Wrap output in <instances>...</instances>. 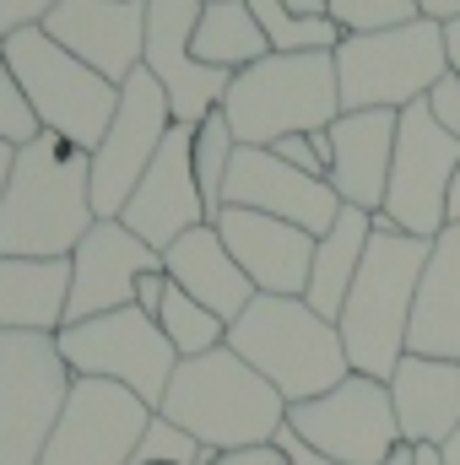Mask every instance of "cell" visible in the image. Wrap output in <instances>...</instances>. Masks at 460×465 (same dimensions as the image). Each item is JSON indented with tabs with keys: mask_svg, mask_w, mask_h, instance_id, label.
<instances>
[{
	"mask_svg": "<svg viewBox=\"0 0 460 465\" xmlns=\"http://www.w3.org/2000/svg\"><path fill=\"white\" fill-rule=\"evenodd\" d=\"M174 130V109H168V93L152 82V71H135L125 87H119V109L104 130V141L87 152V173H93V217L98 223H115L125 212V201L135 195L141 173L157 163L163 141Z\"/></svg>",
	"mask_w": 460,
	"mask_h": 465,
	"instance_id": "11",
	"label": "cell"
},
{
	"mask_svg": "<svg viewBox=\"0 0 460 465\" xmlns=\"http://www.w3.org/2000/svg\"><path fill=\"white\" fill-rule=\"evenodd\" d=\"M271 54L249 0H217V5H201V22H195V60L212 65V71H249Z\"/></svg>",
	"mask_w": 460,
	"mask_h": 465,
	"instance_id": "26",
	"label": "cell"
},
{
	"mask_svg": "<svg viewBox=\"0 0 460 465\" xmlns=\"http://www.w3.org/2000/svg\"><path fill=\"white\" fill-rule=\"evenodd\" d=\"M271 444L282 450V465H336V460H325L320 450H309V444H304V439H298L293 428H282V433H276Z\"/></svg>",
	"mask_w": 460,
	"mask_h": 465,
	"instance_id": "36",
	"label": "cell"
},
{
	"mask_svg": "<svg viewBox=\"0 0 460 465\" xmlns=\"http://www.w3.org/2000/svg\"><path fill=\"white\" fill-rule=\"evenodd\" d=\"M445 49H450V71L460 76V22H450V27H445Z\"/></svg>",
	"mask_w": 460,
	"mask_h": 465,
	"instance_id": "41",
	"label": "cell"
},
{
	"mask_svg": "<svg viewBox=\"0 0 460 465\" xmlns=\"http://www.w3.org/2000/svg\"><path fill=\"white\" fill-rule=\"evenodd\" d=\"M157 411L206 450L271 444L287 428V401L228 347L206 351V357H185L174 368Z\"/></svg>",
	"mask_w": 460,
	"mask_h": 465,
	"instance_id": "2",
	"label": "cell"
},
{
	"mask_svg": "<svg viewBox=\"0 0 460 465\" xmlns=\"http://www.w3.org/2000/svg\"><path fill=\"white\" fill-rule=\"evenodd\" d=\"M271 54H336L346 33L331 22V16H293L282 0H249Z\"/></svg>",
	"mask_w": 460,
	"mask_h": 465,
	"instance_id": "27",
	"label": "cell"
},
{
	"mask_svg": "<svg viewBox=\"0 0 460 465\" xmlns=\"http://www.w3.org/2000/svg\"><path fill=\"white\" fill-rule=\"evenodd\" d=\"M93 217L87 152L60 135H38L16 152L11 184L0 195V254L11 260H71Z\"/></svg>",
	"mask_w": 460,
	"mask_h": 465,
	"instance_id": "1",
	"label": "cell"
},
{
	"mask_svg": "<svg viewBox=\"0 0 460 465\" xmlns=\"http://www.w3.org/2000/svg\"><path fill=\"white\" fill-rule=\"evenodd\" d=\"M406 351L460 362V228H445L428 243V265L412 298Z\"/></svg>",
	"mask_w": 460,
	"mask_h": 465,
	"instance_id": "23",
	"label": "cell"
},
{
	"mask_svg": "<svg viewBox=\"0 0 460 465\" xmlns=\"http://www.w3.org/2000/svg\"><path fill=\"white\" fill-rule=\"evenodd\" d=\"M157 411L109 379H76L38 465H130Z\"/></svg>",
	"mask_w": 460,
	"mask_h": 465,
	"instance_id": "13",
	"label": "cell"
},
{
	"mask_svg": "<svg viewBox=\"0 0 460 465\" xmlns=\"http://www.w3.org/2000/svg\"><path fill=\"white\" fill-rule=\"evenodd\" d=\"M287 428L336 465H385L395 450H406L395 428L390 384L363 379V373H346L336 390L304 406H287Z\"/></svg>",
	"mask_w": 460,
	"mask_h": 465,
	"instance_id": "12",
	"label": "cell"
},
{
	"mask_svg": "<svg viewBox=\"0 0 460 465\" xmlns=\"http://www.w3.org/2000/svg\"><path fill=\"white\" fill-rule=\"evenodd\" d=\"M265 152H276L287 168H298V173H309V179H325V184H331V130L282 135V141H276V146H265Z\"/></svg>",
	"mask_w": 460,
	"mask_h": 465,
	"instance_id": "33",
	"label": "cell"
},
{
	"mask_svg": "<svg viewBox=\"0 0 460 465\" xmlns=\"http://www.w3.org/2000/svg\"><path fill=\"white\" fill-rule=\"evenodd\" d=\"M385 465H417V450L406 444V450H395V455H390V460H385Z\"/></svg>",
	"mask_w": 460,
	"mask_h": 465,
	"instance_id": "45",
	"label": "cell"
},
{
	"mask_svg": "<svg viewBox=\"0 0 460 465\" xmlns=\"http://www.w3.org/2000/svg\"><path fill=\"white\" fill-rule=\"evenodd\" d=\"M417 11H423L428 22H439V27L460 22V0H417Z\"/></svg>",
	"mask_w": 460,
	"mask_h": 465,
	"instance_id": "39",
	"label": "cell"
},
{
	"mask_svg": "<svg viewBox=\"0 0 460 465\" xmlns=\"http://www.w3.org/2000/svg\"><path fill=\"white\" fill-rule=\"evenodd\" d=\"M460 141L439 130L428 104L401 109L395 124V163H390V190H385V217L406 238H439L450 228V184H455Z\"/></svg>",
	"mask_w": 460,
	"mask_h": 465,
	"instance_id": "10",
	"label": "cell"
},
{
	"mask_svg": "<svg viewBox=\"0 0 460 465\" xmlns=\"http://www.w3.org/2000/svg\"><path fill=\"white\" fill-rule=\"evenodd\" d=\"M293 16H331V0H282Z\"/></svg>",
	"mask_w": 460,
	"mask_h": 465,
	"instance_id": "40",
	"label": "cell"
},
{
	"mask_svg": "<svg viewBox=\"0 0 460 465\" xmlns=\"http://www.w3.org/2000/svg\"><path fill=\"white\" fill-rule=\"evenodd\" d=\"M428 265V238H406V232H374L363 271L352 282L342 303V347L352 373L390 384V373L406 357V331H412V298Z\"/></svg>",
	"mask_w": 460,
	"mask_h": 465,
	"instance_id": "3",
	"label": "cell"
},
{
	"mask_svg": "<svg viewBox=\"0 0 460 465\" xmlns=\"http://www.w3.org/2000/svg\"><path fill=\"white\" fill-rule=\"evenodd\" d=\"M201 5H217V0H201Z\"/></svg>",
	"mask_w": 460,
	"mask_h": 465,
	"instance_id": "48",
	"label": "cell"
},
{
	"mask_svg": "<svg viewBox=\"0 0 460 465\" xmlns=\"http://www.w3.org/2000/svg\"><path fill=\"white\" fill-rule=\"evenodd\" d=\"M368 212H357V206H342V217H336V228L325 232V238H315V265H309V292H304V303L320 314V320H342V303L346 292H352V282H357V271H363V254H368Z\"/></svg>",
	"mask_w": 460,
	"mask_h": 465,
	"instance_id": "25",
	"label": "cell"
},
{
	"mask_svg": "<svg viewBox=\"0 0 460 465\" xmlns=\"http://www.w3.org/2000/svg\"><path fill=\"white\" fill-rule=\"evenodd\" d=\"M238 146H276L282 135L331 130L342 119V87L331 54H265L238 71L223 98Z\"/></svg>",
	"mask_w": 460,
	"mask_h": 465,
	"instance_id": "5",
	"label": "cell"
},
{
	"mask_svg": "<svg viewBox=\"0 0 460 465\" xmlns=\"http://www.w3.org/2000/svg\"><path fill=\"white\" fill-rule=\"evenodd\" d=\"M423 11L417 0H331V22L342 33H390V27H412Z\"/></svg>",
	"mask_w": 460,
	"mask_h": 465,
	"instance_id": "31",
	"label": "cell"
},
{
	"mask_svg": "<svg viewBox=\"0 0 460 465\" xmlns=\"http://www.w3.org/2000/svg\"><path fill=\"white\" fill-rule=\"evenodd\" d=\"M0 65H5V33H0Z\"/></svg>",
	"mask_w": 460,
	"mask_h": 465,
	"instance_id": "47",
	"label": "cell"
},
{
	"mask_svg": "<svg viewBox=\"0 0 460 465\" xmlns=\"http://www.w3.org/2000/svg\"><path fill=\"white\" fill-rule=\"evenodd\" d=\"M195 22H201V0H146L141 71H152V82L168 93L174 124H190V130L223 109L233 82L228 71H212L195 60Z\"/></svg>",
	"mask_w": 460,
	"mask_h": 465,
	"instance_id": "14",
	"label": "cell"
},
{
	"mask_svg": "<svg viewBox=\"0 0 460 465\" xmlns=\"http://www.w3.org/2000/svg\"><path fill=\"white\" fill-rule=\"evenodd\" d=\"M223 206L293 223V228H304L309 238H325V232L336 228V217H342V195L325 179H309V173L287 168L265 146H238L233 152L228 184H223Z\"/></svg>",
	"mask_w": 460,
	"mask_h": 465,
	"instance_id": "16",
	"label": "cell"
},
{
	"mask_svg": "<svg viewBox=\"0 0 460 465\" xmlns=\"http://www.w3.org/2000/svg\"><path fill=\"white\" fill-rule=\"evenodd\" d=\"M212 228L223 232V243L233 249L238 271L255 282V292H265V298H304L309 292L315 238L304 228L260 217V212H238V206H223L212 217Z\"/></svg>",
	"mask_w": 460,
	"mask_h": 465,
	"instance_id": "19",
	"label": "cell"
},
{
	"mask_svg": "<svg viewBox=\"0 0 460 465\" xmlns=\"http://www.w3.org/2000/svg\"><path fill=\"white\" fill-rule=\"evenodd\" d=\"M423 104H428V114L439 119V130H445L450 141H460V76H455V71H450V76H445Z\"/></svg>",
	"mask_w": 460,
	"mask_h": 465,
	"instance_id": "34",
	"label": "cell"
},
{
	"mask_svg": "<svg viewBox=\"0 0 460 465\" xmlns=\"http://www.w3.org/2000/svg\"><path fill=\"white\" fill-rule=\"evenodd\" d=\"M38 135H44V124H38V114H33L22 82L0 65V141H5L11 152H22V146H33Z\"/></svg>",
	"mask_w": 460,
	"mask_h": 465,
	"instance_id": "32",
	"label": "cell"
},
{
	"mask_svg": "<svg viewBox=\"0 0 460 465\" xmlns=\"http://www.w3.org/2000/svg\"><path fill=\"white\" fill-rule=\"evenodd\" d=\"M5 71L22 82L44 135L71 141L76 152H93L119 109V87L87 71L76 54H65L44 27L5 33Z\"/></svg>",
	"mask_w": 460,
	"mask_h": 465,
	"instance_id": "7",
	"label": "cell"
},
{
	"mask_svg": "<svg viewBox=\"0 0 460 465\" xmlns=\"http://www.w3.org/2000/svg\"><path fill=\"white\" fill-rule=\"evenodd\" d=\"M331 60H336L342 114H368V109L401 114L450 76L445 27L428 16H417L412 27H390V33H346Z\"/></svg>",
	"mask_w": 460,
	"mask_h": 465,
	"instance_id": "6",
	"label": "cell"
},
{
	"mask_svg": "<svg viewBox=\"0 0 460 465\" xmlns=\"http://www.w3.org/2000/svg\"><path fill=\"white\" fill-rule=\"evenodd\" d=\"M11 168H16V152L0 141V195H5V184H11Z\"/></svg>",
	"mask_w": 460,
	"mask_h": 465,
	"instance_id": "42",
	"label": "cell"
},
{
	"mask_svg": "<svg viewBox=\"0 0 460 465\" xmlns=\"http://www.w3.org/2000/svg\"><path fill=\"white\" fill-rule=\"evenodd\" d=\"M228 351H238L287 406H304L325 390H336L352 362H346L342 331L320 320L304 298H255L228 325Z\"/></svg>",
	"mask_w": 460,
	"mask_h": 465,
	"instance_id": "4",
	"label": "cell"
},
{
	"mask_svg": "<svg viewBox=\"0 0 460 465\" xmlns=\"http://www.w3.org/2000/svg\"><path fill=\"white\" fill-rule=\"evenodd\" d=\"M217 455V450H206V444H195L185 428H174L163 411L146 422V433H141V444H135V460L130 465H206Z\"/></svg>",
	"mask_w": 460,
	"mask_h": 465,
	"instance_id": "30",
	"label": "cell"
},
{
	"mask_svg": "<svg viewBox=\"0 0 460 465\" xmlns=\"http://www.w3.org/2000/svg\"><path fill=\"white\" fill-rule=\"evenodd\" d=\"M206 465H282L276 444H249V450H217Z\"/></svg>",
	"mask_w": 460,
	"mask_h": 465,
	"instance_id": "37",
	"label": "cell"
},
{
	"mask_svg": "<svg viewBox=\"0 0 460 465\" xmlns=\"http://www.w3.org/2000/svg\"><path fill=\"white\" fill-rule=\"evenodd\" d=\"M44 33L76 54L87 71H98L104 82L125 87L141 71V49H146V0H60L44 16Z\"/></svg>",
	"mask_w": 460,
	"mask_h": 465,
	"instance_id": "18",
	"label": "cell"
},
{
	"mask_svg": "<svg viewBox=\"0 0 460 465\" xmlns=\"http://www.w3.org/2000/svg\"><path fill=\"white\" fill-rule=\"evenodd\" d=\"M71 298V260H11L0 254V331L60 336Z\"/></svg>",
	"mask_w": 460,
	"mask_h": 465,
	"instance_id": "24",
	"label": "cell"
},
{
	"mask_svg": "<svg viewBox=\"0 0 460 465\" xmlns=\"http://www.w3.org/2000/svg\"><path fill=\"white\" fill-rule=\"evenodd\" d=\"M60 0H0V33H22V27H44V16Z\"/></svg>",
	"mask_w": 460,
	"mask_h": 465,
	"instance_id": "35",
	"label": "cell"
},
{
	"mask_svg": "<svg viewBox=\"0 0 460 465\" xmlns=\"http://www.w3.org/2000/svg\"><path fill=\"white\" fill-rule=\"evenodd\" d=\"M146 271H163V254L146 249L125 223H93L87 238L71 249V298H65V325L98 320L135 303V287Z\"/></svg>",
	"mask_w": 460,
	"mask_h": 465,
	"instance_id": "17",
	"label": "cell"
},
{
	"mask_svg": "<svg viewBox=\"0 0 460 465\" xmlns=\"http://www.w3.org/2000/svg\"><path fill=\"white\" fill-rule=\"evenodd\" d=\"M55 341H60V357L76 379H109L119 390L141 395L152 411L163 406L168 379L179 368V351L168 347L157 320L141 314L135 303L115 309V314H98V320H82V325H65Z\"/></svg>",
	"mask_w": 460,
	"mask_h": 465,
	"instance_id": "9",
	"label": "cell"
},
{
	"mask_svg": "<svg viewBox=\"0 0 460 465\" xmlns=\"http://www.w3.org/2000/svg\"><path fill=\"white\" fill-rule=\"evenodd\" d=\"M163 271H168V282H174L179 292H190L195 303H206L223 325H233V320L260 298L255 282L238 271L233 249L223 243V232L212 228V223H201V228H190L185 238H174V243L163 249Z\"/></svg>",
	"mask_w": 460,
	"mask_h": 465,
	"instance_id": "22",
	"label": "cell"
},
{
	"mask_svg": "<svg viewBox=\"0 0 460 465\" xmlns=\"http://www.w3.org/2000/svg\"><path fill=\"white\" fill-rule=\"evenodd\" d=\"M76 373L55 336L0 331V465H38Z\"/></svg>",
	"mask_w": 460,
	"mask_h": 465,
	"instance_id": "8",
	"label": "cell"
},
{
	"mask_svg": "<svg viewBox=\"0 0 460 465\" xmlns=\"http://www.w3.org/2000/svg\"><path fill=\"white\" fill-rule=\"evenodd\" d=\"M390 406L401 444L412 450H445L460 428V362L445 357H401L390 373Z\"/></svg>",
	"mask_w": 460,
	"mask_h": 465,
	"instance_id": "20",
	"label": "cell"
},
{
	"mask_svg": "<svg viewBox=\"0 0 460 465\" xmlns=\"http://www.w3.org/2000/svg\"><path fill=\"white\" fill-rule=\"evenodd\" d=\"M119 223L135 232L146 249H157V254H163L174 238H185L190 228L212 223V206H206V195H201V184H195V130H190V124H174V130H168L157 163L141 173V184H135V195L125 201Z\"/></svg>",
	"mask_w": 460,
	"mask_h": 465,
	"instance_id": "15",
	"label": "cell"
},
{
	"mask_svg": "<svg viewBox=\"0 0 460 465\" xmlns=\"http://www.w3.org/2000/svg\"><path fill=\"white\" fill-rule=\"evenodd\" d=\"M157 331L168 336V347L179 351V362L228 347V325H223L206 303H195L190 292H179V287H168V298H163V309H157Z\"/></svg>",
	"mask_w": 460,
	"mask_h": 465,
	"instance_id": "28",
	"label": "cell"
},
{
	"mask_svg": "<svg viewBox=\"0 0 460 465\" xmlns=\"http://www.w3.org/2000/svg\"><path fill=\"white\" fill-rule=\"evenodd\" d=\"M439 460H445V465H460V428H455V439L439 450Z\"/></svg>",
	"mask_w": 460,
	"mask_h": 465,
	"instance_id": "44",
	"label": "cell"
},
{
	"mask_svg": "<svg viewBox=\"0 0 460 465\" xmlns=\"http://www.w3.org/2000/svg\"><path fill=\"white\" fill-rule=\"evenodd\" d=\"M450 228H460V163H455V184H450Z\"/></svg>",
	"mask_w": 460,
	"mask_h": 465,
	"instance_id": "43",
	"label": "cell"
},
{
	"mask_svg": "<svg viewBox=\"0 0 460 465\" xmlns=\"http://www.w3.org/2000/svg\"><path fill=\"white\" fill-rule=\"evenodd\" d=\"M417 465H445V460H439V450H417Z\"/></svg>",
	"mask_w": 460,
	"mask_h": 465,
	"instance_id": "46",
	"label": "cell"
},
{
	"mask_svg": "<svg viewBox=\"0 0 460 465\" xmlns=\"http://www.w3.org/2000/svg\"><path fill=\"white\" fill-rule=\"evenodd\" d=\"M168 287H174V282H168V271H146V276H141V287H135V309L157 320V309H163Z\"/></svg>",
	"mask_w": 460,
	"mask_h": 465,
	"instance_id": "38",
	"label": "cell"
},
{
	"mask_svg": "<svg viewBox=\"0 0 460 465\" xmlns=\"http://www.w3.org/2000/svg\"><path fill=\"white\" fill-rule=\"evenodd\" d=\"M233 152H238V135H233V124L223 119V109L195 124V184H201L212 217L223 212V184H228Z\"/></svg>",
	"mask_w": 460,
	"mask_h": 465,
	"instance_id": "29",
	"label": "cell"
},
{
	"mask_svg": "<svg viewBox=\"0 0 460 465\" xmlns=\"http://www.w3.org/2000/svg\"><path fill=\"white\" fill-rule=\"evenodd\" d=\"M395 124L401 114L368 109V114H342L331 124V190L342 206L379 212L390 190V163H395Z\"/></svg>",
	"mask_w": 460,
	"mask_h": 465,
	"instance_id": "21",
	"label": "cell"
}]
</instances>
